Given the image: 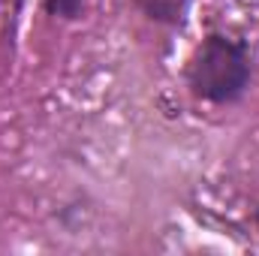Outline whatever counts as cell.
<instances>
[{
	"label": "cell",
	"mask_w": 259,
	"mask_h": 256,
	"mask_svg": "<svg viewBox=\"0 0 259 256\" xmlns=\"http://www.w3.org/2000/svg\"><path fill=\"white\" fill-rule=\"evenodd\" d=\"M184 81L196 100L211 106H232L244 100L253 81L250 42L223 30L205 33L184 66Z\"/></svg>",
	"instance_id": "obj_1"
},
{
	"label": "cell",
	"mask_w": 259,
	"mask_h": 256,
	"mask_svg": "<svg viewBox=\"0 0 259 256\" xmlns=\"http://www.w3.org/2000/svg\"><path fill=\"white\" fill-rule=\"evenodd\" d=\"M133 6L160 27H181L193 0H133Z\"/></svg>",
	"instance_id": "obj_2"
},
{
	"label": "cell",
	"mask_w": 259,
	"mask_h": 256,
	"mask_svg": "<svg viewBox=\"0 0 259 256\" xmlns=\"http://www.w3.org/2000/svg\"><path fill=\"white\" fill-rule=\"evenodd\" d=\"M88 0H42V12L61 21H78L84 15Z\"/></svg>",
	"instance_id": "obj_3"
},
{
	"label": "cell",
	"mask_w": 259,
	"mask_h": 256,
	"mask_svg": "<svg viewBox=\"0 0 259 256\" xmlns=\"http://www.w3.org/2000/svg\"><path fill=\"white\" fill-rule=\"evenodd\" d=\"M253 217H256V229H259V205H256V214H253Z\"/></svg>",
	"instance_id": "obj_4"
}]
</instances>
